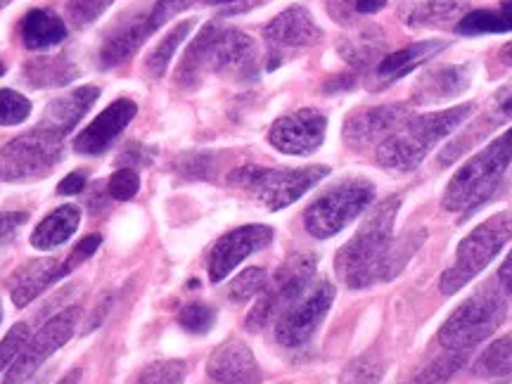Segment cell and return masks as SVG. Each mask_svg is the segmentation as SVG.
<instances>
[{
    "label": "cell",
    "mask_w": 512,
    "mask_h": 384,
    "mask_svg": "<svg viewBox=\"0 0 512 384\" xmlns=\"http://www.w3.org/2000/svg\"><path fill=\"white\" fill-rule=\"evenodd\" d=\"M27 83L34 88H50V86H64L76 76V67L67 57H38L31 60L24 69Z\"/></svg>",
    "instance_id": "obj_27"
},
{
    "label": "cell",
    "mask_w": 512,
    "mask_h": 384,
    "mask_svg": "<svg viewBox=\"0 0 512 384\" xmlns=\"http://www.w3.org/2000/svg\"><path fill=\"white\" fill-rule=\"evenodd\" d=\"M209 74L233 81H254L259 76V50L247 34L207 24L185 50L176 69V86L195 91Z\"/></svg>",
    "instance_id": "obj_2"
},
{
    "label": "cell",
    "mask_w": 512,
    "mask_h": 384,
    "mask_svg": "<svg viewBox=\"0 0 512 384\" xmlns=\"http://www.w3.org/2000/svg\"><path fill=\"white\" fill-rule=\"evenodd\" d=\"M330 174L328 166H304V169H264L242 166L228 176L230 185L247 192L252 200L264 204L268 211H280L304 197L313 185Z\"/></svg>",
    "instance_id": "obj_7"
},
{
    "label": "cell",
    "mask_w": 512,
    "mask_h": 384,
    "mask_svg": "<svg viewBox=\"0 0 512 384\" xmlns=\"http://www.w3.org/2000/svg\"><path fill=\"white\" fill-rule=\"evenodd\" d=\"M12 0H0V8H5V5H10Z\"/></svg>",
    "instance_id": "obj_49"
},
{
    "label": "cell",
    "mask_w": 512,
    "mask_h": 384,
    "mask_svg": "<svg viewBox=\"0 0 512 384\" xmlns=\"http://www.w3.org/2000/svg\"><path fill=\"white\" fill-rule=\"evenodd\" d=\"M382 50H384V41L375 34H361L358 38H349L339 46V53H342L344 60H347L351 67L356 69H366L370 64L382 60Z\"/></svg>",
    "instance_id": "obj_30"
},
{
    "label": "cell",
    "mask_w": 512,
    "mask_h": 384,
    "mask_svg": "<svg viewBox=\"0 0 512 384\" xmlns=\"http://www.w3.org/2000/svg\"><path fill=\"white\" fill-rule=\"evenodd\" d=\"M29 216L24 211H15V214H0V249L8 245L10 240L17 238L19 228L27 223Z\"/></svg>",
    "instance_id": "obj_40"
},
{
    "label": "cell",
    "mask_w": 512,
    "mask_h": 384,
    "mask_svg": "<svg viewBox=\"0 0 512 384\" xmlns=\"http://www.w3.org/2000/svg\"><path fill=\"white\" fill-rule=\"evenodd\" d=\"M401 209V197H389L370 211L363 226L335 256V271L349 290H366L387 283L406 268L418 252L425 233L408 230L403 238H394V221Z\"/></svg>",
    "instance_id": "obj_1"
},
{
    "label": "cell",
    "mask_w": 512,
    "mask_h": 384,
    "mask_svg": "<svg viewBox=\"0 0 512 384\" xmlns=\"http://www.w3.org/2000/svg\"><path fill=\"white\" fill-rule=\"evenodd\" d=\"M448 46L446 41H437V38H430V41H418L413 46L396 50L392 55H384L380 62H377L375 76L380 81V86H389V83L403 79L406 74H411L413 69H418L420 64L432 60L434 55H439L441 50Z\"/></svg>",
    "instance_id": "obj_21"
},
{
    "label": "cell",
    "mask_w": 512,
    "mask_h": 384,
    "mask_svg": "<svg viewBox=\"0 0 512 384\" xmlns=\"http://www.w3.org/2000/svg\"><path fill=\"white\" fill-rule=\"evenodd\" d=\"M332 302H335V287L328 280H313L302 297L294 299L275 318V339L287 349L304 347L328 316Z\"/></svg>",
    "instance_id": "obj_12"
},
{
    "label": "cell",
    "mask_w": 512,
    "mask_h": 384,
    "mask_svg": "<svg viewBox=\"0 0 512 384\" xmlns=\"http://www.w3.org/2000/svg\"><path fill=\"white\" fill-rule=\"evenodd\" d=\"M76 271L74 261L69 259H38L31 261L17 273V278L12 280V302L19 309L34 302L38 294H43L50 285H55L57 280H62L64 275Z\"/></svg>",
    "instance_id": "obj_20"
},
{
    "label": "cell",
    "mask_w": 512,
    "mask_h": 384,
    "mask_svg": "<svg viewBox=\"0 0 512 384\" xmlns=\"http://www.w3.org/2000/svg\"><path fill=\"white\" fill-rule=\"evenodd\" d=\"M3 74H5V64L0 62V76H3Z\"/></svg>",
    "instance_id": "obj_50"
},
{
    "label": "cell",
    "mask_w": 512,
    "mask_h": 384,
    "mask_svg": "<svg viewBox=\"0 0 512 384\" xmlns=\"http://www.w3.org/2000/svg\"><path fill=\"white\" fill-rule=\"evenodd\" d=\"M79 223L81 211L72 204H64V207L55 209L53 214H48L46 219L38 223L34 233H31V247L43 249V252L60 247L76 233Z\"/></svg>",
    "instance_id": "obj_24"
},
{
    "label": "cell",
    "mask_w": 512,
    "mask_h": 384,
    "mask_svg": "<svg viewBox=\"0 0 512 384\" xmlns=\"http://www.w3.org/2000/svg\"><path fill=\"white\" fill-rule=\"evenodd\" d=\"M202 5H221V8H230V5H249L252 0H197Z\"/></svg>",
    "instance_id": "obj_46"
},
{
    "label": "cell",
    "mask_w": 512,
    "mask_h": 384,
    "mask_svg": "<svg viewBox=\"0 0 512 384\" xmlns=\"http://www.w3.org/2000/svg\"><path fill=\"white\" fill-rule=\"evenodd\" d=\"M207 380L209 384H261V370L245 342L228 339L211 354Z\"/></svg>",
    "instance_id": "obj_19"
},
{
    "label": "cell",
    "mask_w": 512,
    "mask_h": 384,
    "mask_svg": "<svg viewBox=\"0 0 512 384\" xmlns=\"http://www.w3.org/2000/svg\"><path fill=\"white\" fill-rule=\"evenodd\" d=\"M266 283H268V275L264 268H259V266L247 268V271H242L238 278L230 283L228 297L233 299V302L245 304V302H249V299L259 297V294L264 292Z\"/></svg>",
    "instance_id": "obj_32"
},
{
    "label": "cell",
    "mask_w": 512,
    "mask_h": 384,
    "mask_svg": "<svg viewBox=\"0 0 512 384\" xmlns=\"http://www.w3.org/2000/svg\"><path fill=\"white\" fill-rule=\"evenodd\" d=\"M384 375V363L375 351L358 356L356 361L349 363V368L344 370L342 384H380Z\"/></svg>",
    "instance_id": "obj_31"
},
{
    "label": "cell",
    "mask_w": 512,
    "mask_h": 384,
    "mask_svg": "<svg viewBox=\"0 0 512 384\" xmlns=\"http://www.w3.org/2000/svg\"><path fill=\"white\" fill-rule=\"evenodd\" d=\"M389 0H354V10L358 17H366V15H375L382 8H387Z\"/></svg>",
    "instance_id": "obj_44"
},
{
    "label": "cell",
    "mask_w": 512,
    "mask_h": 384,
    "mask_svg": "<svg viewBox=\"0 0 512 384\" xmlns=\"http://www.w3.org/2000/svg\"><path fill=\"white\" fill-rule=\"evenodd\" d=\"M79 377H81V373H79V370H76V373H72V375H69V377H67V380H64L62 384H76V380H79Z\"/></svg>",
    "instance_id": "obj_48"
},
{
    "label": "cell",
    "mask_w": 512,
    "mask_h": 384,
    "mask_svg": "<svg viewBox=\"0 0 512 384\" xmlns=\"http://www.w3.org/2000/svg\"><path fill=\"white\" fill-rule=\"evenodd\" d=\"M408 117L406 105H377L349 114L344 124V143L351 150H368L387 140Z\"/></svg>",
    "instance_id": "obj_17"
},
{
    "label": "cell",
    "mask_w": 512,
    "mask_h": 384,
    "mask_svg": "<svg viewBox=\"0 0 512 384\" xmlns=\"http://www.w3.org/2000/svg\"><path fill=\"white\" fill-rule=\"evenodd\" d=\"M498 60H501L503 64H508V67H512V41L505 43V46L501 48V53H498Z\"/></svg>",
    "instance_id": "obj_47"
},
{
    "label": "cell",
    "mask_w": 512,
    "mask_h": 384,
    "mask_svg": "<svg viewBox=\"0 0 512 384\" xmlns=\"http://www.w3.org/2000/svg\"><path fill=\"white\" fill-rule=\"evenodd\" d=\"M29 342V328L27 323H17L8 335H5L3 342H0V373L15 363V358L19 356V351L27 347Z\"/></svg>",
    "instance_id": "obj_39"
},
{
    "label": "cell",
    "mask_w": 512,
    "mask_h": 384,
    "mask_svg": "<svg viewBox=\"0 0 512 384\" xmlns=\"http://www.w3.org/2000/svg\"><path fill=\"white\" fill-rule=\"evenodd\" d=\"M81 309L79 306H69L62 313H57L55 318H50L38 335L27 342V347L19 351V356L12 363L10 373L5 375L3 384H24L31 380V375L46 363L48 356H53L55 351H60L64 344L69 342L74 335L76 325H79Z\"/></svg>",
    "instance_id": "obj_13"
},
{
    "label": "cell",
    "mask_w": 512,
    "mask_h": 384,
    "mask_svg": "<svg viewBox=\"0 0 512 384\" xmlns=\"http://www.w3.org/2000/svg\"><path fill=\"white\" fill-rule=\"evenodd\" d=\"M328 12L337 24H354L358 17L354 0H328Z\"/></svg>",
    "instance_id": "obj_42"
},
{
    "label": "cell",
    "mask_w": 512,
    "mask_h": 384,
    "mask_svg": "<svg viewBox=\"0 0 512 384\" xmlns=\"http://www.w3.org/2000/svg\"><path fill=\"white\" fill-rule=\"evenodd\" d=\"M505 313H508V304H505L503 290L486 285L446 318L437 332V347L441 354L465 363L479 344L494 335L505 320Z\"/></svg>",
    "instance_id": "obj_5"
},
{
    "label": "cell",
    "mask_w": 512,
    "mask_h": 384,
    "mask_svg": "<svg viewBox=\"0 0 512 384\" xmlns=\"http://www.w3.org/2000/svg\"><path fill=\"white\" fill-rule=\"evenodd\" d=\"M512 162V126L460 166L444 190V209L470 216L494 195Z\"/></svg>",
    "instance_id": "obj_4"
},
{
    "label": "cell",
    "mask_w": 512,
    "mask_h": 384,
    "mask_svg": "<svg viewBox=\"0 0 512 384\" xmlns=\"http://www.w3.org/2000/svg\"><path fill=\"white\" fill-rule=\"evenodd\" d=\"M375 200V185L368 178H347L325 190L304 214V226L309 235L328 240L358 219Z\"/></svg>",
    "instance_id": "obj_10"
},
{
    "label": "cell",
    "mask_w": 512,
    "mask_h": 384,
    "mask_svg": "<svg viewBox=\"0 0 512 384\" xmlns=\"http://www.w3.org/2000/svg\"><path fill=\"white\" fill-rule=\"evenodd\" d=\"M31 114V102L22 93L3 88L0 91V126H17L27 121Z\"/></svg>",
    "instance_id": "obj_36"
},
{
    "label": "cell",
    "mask_w": 512,
    "mask_h": 384,
    "mask_svg": "<svg viewBox=\"0 0 512 384\" xmlns=\"http://www.w3.org/2000/svg\"><path fill=\"white\" fill-rule=\"evenodd\" d=\"M264 38L268 46V60H271L268 69H275L294 50L316 46L323 38V29L318 27L309 10L302 8V5H294V8H287L268 22Z\"/></svg>",
    "instance_id": "obj_14"
},
{
    "label": "cell",
    "mask_w": 512,
    "mask_h": 384,
    "mask_svg": "<svg viewBox=\"0 0 512 384\" xmlns=\"http://www.w3.org/2000/svg\"><path fill=\"white\" fill-rule=\"evenodd\" d=\"M491 124H503L512 119V83L494 95V107H491Z\"/></svg>",
    "instance_id": "obj_41"
},
{
    "label": "cell",
    "mask_w": 512,
    "mask_h": 384,
    "mask_svg": "<svg viewBox=\"0 0 512 384\" xmlns=\"http://www.w3.org/2000/svg\"><path fill=\"white\" fill-rule=\"evenodd\" d=\"M458 34L479 36V34H508L512 31V0H503L498 10H477L456 24Z\"/></svg>",
    "instance_id": "obj_26"
},
{
    "label": "cell",
    "mask_w": 512,
    "mask_h": 384,
    "mask_svg": "<svg viewBox=\"0 0 512 384\" xmlns=\"http://www.w3.org/2000/svg\"><path fill=\"white\" fill-rule=\"evenodd\" d=\"M472 112H475V105L465 102V105L448 107L441 112L406 117L392 136L377 145V164L384 169L401 171V174L418 169L434 147L463 126Z\"/></svg>",
    "instance_id": "obj_3"
},
{
    "label": "cell",
    "mask_w": 512,
    "mask_h": 384,
    "mask_svg": "<svg viewBox=\"0 0 512 384\" xmlns=\"http://www.w3.org/2000/svg\"><path fill=\"white\" fill-rule=\"evenodd\" d=\"M316 273V256L297 254L287 264L280 266L273 280H268L264 292L256 299L254 309L247 316V330L259 332L268 323H275V318L290 306L294 299L302 297L306 287L313 283Z\"/></svg>",
    "instance_id": "obj_11"
},
{
    "label": "cell",
    "mask_w": 512,
    "mask_h": 384,
    "mask_svg": "<svg viewBox=\"0 0 512 384\" xmlns=\"http://www.w3.org/2000/svg\"><path fill=\"white\" fill-rule=\"evenodd\" d=\"M460 368H463V363L456 361V358L439 354L437 358H432V361L427 363V366L422 368L418 375L413 377L411 384H446L453 375L458 373Z\"/></svg>",
    "instance_id": "obj_35"
},
{
    "label": "cell",
    "mask_w": 512,
    "mask_h": 384,
    "mask_svg": "<svg viewBox=\"0 0 512 384\" xmlns=\"http://www.w3.org/2000/svg\"><path fill=\"white\" fill-rule=\"evenodd\" d=\"M114 0H67V17L76 29L88 27L105 12Z\"/></svg>",
    "instance_id": "obj_37"
},
{
    "label": "cell",
    "mask_w": 512,
    "mask_h": 384,
    "mask_svg": "<svg viewBox=\"0 0 512 384\" xmlns=\"http://www.w3.org/2000/svg\"><path fill=\"white\" fill-rule=\"evenodd\" d=\"M216 323V309L209 304L195 302V304H185L181 313H178V325L190 335H204L214 328Z\"/></svg>",
    "instance_id": "obj_33"
},
{
    "label": "cell",
    "mask_w": 512,
    "mask_h": 384,
    "mask_svg": "<svg viewBox=\"0 0 512 384\" xmlns=\"http://www.w3.org/2000/svg\"><path fill=\"white\" fill-rule=\"evenodd\" d=\"M463 8V0H418L406 12V22L411 27H446L448 22H460L463 19V15H460Z\"/></svg>",
    "instance_id": "obj_25"
},
{
    "label": "cell",
    "mask_w": 512,
    "mask_h": 384,
    "mask_svg": "<svg viewBox=\"0 0 512 384\" xmlns=\"http://www.w3.org/2000/svg\"><path fill=\"white\" fill-rule=\"evenodd\" d=\"M0 316H3V313H0Z\"/></svg>",
    "instance_id": "obj_51"
},
{
    "label": "cell",
    "mask_w": 512,
    "mask_h": 384,
    "mask_svg": "<svg viewBox=\"0 0 512 384\" xmlns=\"http://www.w3.org/2000/svg\"><path fill=\"white\" fill-rule=\"evenodd\" d=\"M19 34L29 50H48L67 38V24L55 12L31 10L19 24Z\"/></svg>",
    "instance_id": "obj_23"
},
{
    "label": "cell",
    "mask_w": 512,
    "mask_h": 384,
    "mask_svg": "<svg viewBox=\"0 0 512 384\" xmlns=\"http://www.w3.org/2000/svg\"><path fill=\"white\" fill-rule=\"evenodd\" d=\"M138 114V105L133 100L121 98L117 102H112L107 110H102L98 117L91 121V126H86L79 136L74 138V152L76 155H102V152L110 147L114 140L121 136V131L136 119Z\"/></svg>",
    "instance_id": "obj_18"
},
{
    "label": "cell",
    "mask_w": 512,
    "mask_h": 384,
    "mask_svg": "<svg viewBox=\"0 0 512 384\" xmlns=\"http://www.w3.org/2000/svg\"><path fill=\"white\" fill-rule=\"evenodd\" d=\"M185 363L183 361H157L150 363L133 384H183Z\"/></svg>",
    "instance_id": "obj_34"
},
{
    "label": "cell",
    "mask_w": 512,
    "mask_h": 384,
    "mask_svg": "<svg viewBox=\"0 0 512 384\" xmlns=\"http://www.w3.org/2000/svg\"><path fill=\"white\" fill-rule=\"evenodd\" d=\"M273 242V228L268 226H242L230 230L209 252V278L211 283H221L238 268L247 256L266 249Z\"/></svg>",
    "instance_id": "obj_16"
},
{
    "label": "cell",
    "mask_w": 512,
    "mask_h": 384,
    "mask_svg": "<svg viewBox=\"0 0 512 384\" xmlns=\"http://www.w3.org/2000/svg\"><path fill=\"white\" fill-rule=\"evenodd\" d=\"M195 22L197 19H185V22L176 24V27L171 29L155 48H152V53L147 55V60H145V69L150 72V76L162 79V76L166 74V67H169L171 60H174L176 50L181 48V43L190 36V31L195 29Z\"/></svg>",
    "instance_id": "obj_28"
},
{
    "label": "cell",
    "mask_w": 512,
    "mask_h": 384,
    "mask_svg": "<svg viewBox=\"0 0 512 384\" xmlns=\"http://www.w3.org/2000/svg\"><path fill=\"white\" fill-rule=\"evenodd\" d=\"M512 240V211L489 216L479 223L467 238L460 242L453 256L451 266L446 268L439 280V290L446 294H456L467 283L477 278L491 261L501 254V249Z\"/></svg>",
    "instance_id": "obj_6"
},
{
    "label": "cell",
    "mask_w": 512,
    "mask_h": 384,
    "mask_svg": "<svg viewBox=\"0 0 512 384\" xmlns=\"http://www.w3.org/2000/svg\"><path fill=\"white\" fill-rule=\"evenodd\" d=\"M86 188V174L83 171H74L67 178H62L60 185H57V192L60 195H79Z\"/></svg>",
    "instance_id": "obj_43"
},
{
    "label": "cell",
    "mask_w": 512,
    "mask_h": 384,
    "mask_svg": "<svg viewBox=\"0 0 512 384\" xmlns=\"http://www.w3.org/2000/svg\"><path fill=\"white\" fill-rule=\"evenodd\" d=\"M140 190V176L133 169H119L117 174H112L110 181H107V195L112 200L128 202L138 195Z\"/></svg>",
    "instance_id": "obj_38"
},
{
    "label": "cell",
    "mask_w": 512,
    "mask_h": 384,
    "mask_svg": "<svg viewBox=\"0 0 512 384\" xmlns=\"http://www.w3.org/2000/svg\"><path fill=\"white\" fill-rule=\"evenodd\" d=\"M498 280H501V287L505 292H512V252L508 254V259L503 261L501 271H498Z\"/></svg>",
    "instance_id": "obj_45"
},
{
    "label": "cell",
    "mask_w": 512,
    "mask_h": 384,
    "mask_svg": "<svg viewBox=\"0 0 512 384\" xmlns=\"http://www.w3.org/2000/svg\"><path fill=\"white\" fill-rule=\"evenodd\" d=\"M64 140L67 136L38 121L36 128L10 140L0 150V178L8 183H29L46 178L62 159Z\"/></svg>",
    "instance_id": "obj_8"
},
{
    "label": "cell",
    "mask_w": 512,
    "mask_h": 384,
    "mask_svg": "<svg viewBox=\"0 0 512 384\" xmlns=\"http://www.w3.org/2000/svg\"><path fill=\"white\" fill-rule=\"evenodd\" d=\"M475 373L482 377H510L512 375V330L496 339L482 356L477 358Z\"/></svg>",
    "instance_id": "obj_29"
},
{
    "label": "cell",
    "mask_w": 512,
    "mask_h": 384,
    "mask_svg": "<svg viewBox=\"0 0 512 384\" xmlns=\"http://www.w3.org/2000/svg\"><path fill=\"white\" fill-rule=\"evenodd\" d=\"M185 5H188V0H155L150 8H136L119 17L102 38L98 53L100 67L114 69L124 64L128 57L138 53V48L147 38L157 29H162L171 17H176Z\"/></svg>",
    "instance_id": "obj_9"
},
{
    "label": "cell",
    "mask_w": 512,
    "mask_h": 384,
    "mask_svg": "<svg viewBox=\"0 0 512 384\" xmlns=\"http://www.w3.org/2000/svg\"><path fill=\"white\" fill-rule=\"evenodd\" d=\"M470 86V67H441L434 72L425 74L418 81L415 88V100L422 105H432V102H444L456 98V95L465 93V88Z\"/></svg>",
    "instance_id": "obj_22"
},
{
    "label": "cell",
    "mask_w": 512,
    "mask_h": 384,
    "mask_svg": "<svg viewBox=\"0 0 512 384\" xmlns=\"http://www.w3.org/2000/svg\"><path fill=\"white\" fill-rule=\"evenodd\" d=\"M328 119L318 110H299L287 117H280L268 131V143L285 155L304 157L316 152L325 140Z\"/></svg>",
    "instance_id": "obj_15"
}]
</instances>
